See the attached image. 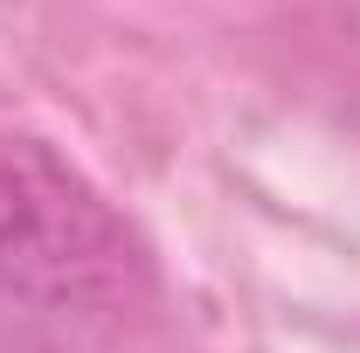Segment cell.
<instances>
[{"instance_id":"1","label":"cell","mask_w":360,"mask_h":353,"mask_svg":"<svg viewBox=\"0 0 360 353\" xmlns=\"http://www.w3.org/2000/svg\"><path fill=\"white\" fill-rule=\"evenodd\" d=\"M0 291L49 312H118L139 291V250L63 153L0 132Z\"/></svg>"}]
</instances>
